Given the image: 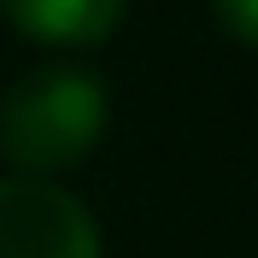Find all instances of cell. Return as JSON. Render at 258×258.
I'll list each match as a JSON object with an SVG mask.
<instances>
[{
	"instance_id": "cell-2",
	"label": "cell",
	"mask_w": 258,
	"mask_h": 258,
	"mask_svg": "<svg viewBox=\"0 0 258 258\" xmlns=\"http://www.w3.org/2000/svg\"><path fill=\"white\" fill-rule=\"evenodd\" d=\"M0 258H100V223L47 176H0Z\"/></svg>"
},
{
	"instance_id": "cell-4",
	"label": "cell",
	"mask_w": 258,
	"mask_h": 258,
	"mask_svg": "<svg viewBox=\"0 0 258 258\" xmlns=\"http://www.w3.org/2000/svg\"><path fill=\"white\" fill-rule=\"evenodd\" d=\"M211 18H217V30L229 41L258 53V0H211Z\"/></svg>"
},
{
	"instance_id": "cell-1",
	"label": "cell",
	"mask_w": 258,
	"mask_h": 258,
	"mask_svg": "<svg viewBox=\"0 0 258 258\" xmlns=\"http://www.w3.org/2000/svg\"><path fill=\"white\" fill-rule=\"evenodd\" d=\"M112 94L88 64H35L0 100V153L18 176L77 170L106 135Z\"/></svg>"
},
{
	"instance_id": "cell-3",
	"label": "cell",
	"mask_w": 258,
	"mask_h": 258,
	"mask_svg": "<svg viewBox=\"0 0 258 258\" xmlns=\"http://www.w3.org/2000/svg\"><path fill=\"white\" fill-rule=\"evenodd\" d=\"M0 12L24 41L41 47H100L123 24L129 0H0Z\"/></svg>"
}]
</instances>
